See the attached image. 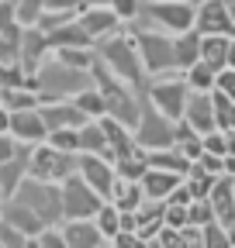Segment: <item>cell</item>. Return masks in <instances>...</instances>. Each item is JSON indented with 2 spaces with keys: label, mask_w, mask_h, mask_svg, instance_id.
<instances>
[{
  "label": "cell",
  "mask_w": 235,
  "mask_h": 248,
  "mask_svg": "<svg viewBox=\"0 0 235 248\" xmlns=\"http://www.w3.org/2000/svg\"><path fill=\"white\" fill-rule=\"evenodd\" d=\"M45 141L52 148H63V152H76L80 155V128H55V131H49Z\"/></svg>",
  "instance_id": "cell-39"
},
{
  "label": "cell",
  "mask_w": 235,
  "mask_h": 248,
  "mask_svg": "<svg viewBox=\"0 0 235 248\" xmlns=\"http://www.w3.org/2000/svg\"><path fill=\"white\" fill-rule=\"evenodd\" d=\"M180 248H204V228L201 224H184L180 228Z\"/></svg>",
  "instance_id": "cell-50"
},
{
  "label": "cell",
  "mask_w": 235,
  "mask_h": 248,
  "mask_svg": "<svg viewBox=\"0 0 235 248\" xmlns=\"http://www.w3.org/2000/svg\"><path fill=\"white\" fill-rule=\"evenodd\" d=\"M180 172H169V169H156V166H149L145 169V176H142V190H145V200H166L176 186H180Z\"/></svg>",
  "instance_id": "cell-21"
},
{
  "label": "cell",
  "mask_w": 235,
  "mask_h": 248,
  "mask_svg": "<svg viewBox=\"0 0 235 248\" xmlns=\"http://www.w3.org/2000/svg\"><path fill=\"white\" fill-rule=\"evenodd\" d=\"M38 110H42V121H45L49 131H55V128H83L86 121H94V117H86L73 100H45Z\"/></svg>",
  "instance_id": "cell-17"
},
{
  "label": "cell",
  "mask_w": 235,
  "mask_h": 248,
  "mask_svg": "<svg viewBox=\"0 0 235 248\" xmlns=\"http://www.w3.org/2000/svg\"><path fill=\"white\" fill-rule=\"evenodd\" d=\"M28 155H32V145H21L14 159L0 162V190L7 193V200L14 197V190L21 186V179L28 176Z\"/></svg>",
  "instance_id": "cell-23"
},
{
  "label": "cell",
  "mask_w": 235,
  "mask_h": 248,
  "mask_svg": "<svg viewBox=\"0 0 235 248\" xmlns=\"http://www.w3.org/2000/svg\"><path fill=\"white\" fill-rule=\"evenodd\" d=\"M145 97H149L169 121H184V110H187V100H190L187 76L180 69L163 73V76H149V83H145Z\"/></svg>",
  "instance_id": "cell-6"
},
{
  "label": "cell",
  "mask_w": 235,
  "mask_h": 248,
  "mask_svg": "<svg viewBox=\"0 0 235 248\" xmlns=\"http://www.w3.org/2000/svg\"><path fill=\"white\" fill-rule=\"evenodd\" d=\"M149 245H156V248H169V245H180V228H173V224H159V231L152 234V241Z\"/></svg>",
  "instance_id": "cell-47"
},
{
  "label": "cell",
  "mask_w": 235,
  "mask_h": 248,
  "mask_svg": "<svg viewBox=\"0 0 235 248\" xmlns=\"http://www.w3.org/2000/svg\"><path fill=\"white\" fill-rule=\"evenodd\" d=\"M17 148H21V141H17L11 131H4V135H0V162L14 159V155H17Z\"/></svg>",
  "instance_id": "cell-53"
},
{
  "label": "cell",
  "mask_w": 235,
  "mask_h": 248,
  "mask_svg": "<svg viewBox=\"0 0 235 248\" xmlns=\"http://www.w3.org/2000/svg\"><path fill=\"white\" fill-rule=\"evenodd\" d=\"M11 24H17L14 0H0V28H11Z\"/></svg>",
  "instance_id": "cell-55"
},
{
  "label": "cell",
  "mask_w": 235,
  "mask_h": 248,
  "mask_svg": "<svg viewBox=\"0 0 235 248\" xmlns=\"http://www.w3.org/2000/svg\"><path fill=\"white\" fill-rule=\"evenodd\" d=\"M215 90H221V93H228V97L235 100V69H232V66H225V69H218V76H215Z\"/></svg>",
  "instance_id": "cell-51"
},
{
  "label": "cell",
  "mask_w": 235,
  "mask_h": 248,
  "mask_svg": "<svg viewBox=\"0 0 235 248\" xmlns=\"http://www.w3.org/2000/svg\"><path fill=\"white\" fill-rule=\"evenodd\" d=\"M135 45L142 55V66L149 76H163L176 69V55H173V35L159 28H135Z\"/></svg>",
  "instance_id": "cell-8"
},
{
  "label": "cell",
  "mask_w": 235,
  "mask_h": 248,
  "mask_svg": "<svg viewBox=\"0 0 235 248\" xmlns=\"http://www.w3.org/2000/svg\"><path fill=\"white\" fill-rule=\"evenodd\" d=\"M145 169H149V162H145L142 148H138V152H132V155H125V159H118V162H114V172L121 176V179H142V176H145Z\"/></svg>",
  "instance_id": "cell-34"
},
{
  "label": "cell",
  "mask_w": 235,
  "mask_h": 248,
  "mask_svg": "<svg viewBox=\"0 0 235 248\" xmlns=\"http://www.w3.org/2000/svg\"><path fill=\"white\" fill-rule=\"evenodd\" d=\"M228 45H232L228 35H201V59L211 62L215 69H225L228 66Z\"/></svg>",
  "instance_id": "cell-28"
},
{
  "label": "cell",
  "mask_w": 235,
  "mask_h": 248,
  "mask_svg": "<svg viewBox=\"0 0 235 248\" xmlns=\"http://www.w3.org/2000/svg\"><path fill=\"white\" fill-rule=\"evenodd\" d=\"M142 155H145V162H149V166H156V169H169V172H180V176H187L190 166H194L176 145H173V148H156V152H142Z\"/></svg>",
  "instance_id": "cell-26"
},
{
  "label": "cell",
  "mask_w": 235,
  "mask_h": 248,
  "mask_svg": "<svg viewBox=\"0 0 235 248\" xmlns=\"http://www.w3.org/2000/svg\"><path fill=\"white\" fill-rule=\"evenodd\" d=\"M204 248H232L228 245V228L221 221H208V224H204Z\"/></svg>",
  "instance_id": "cell-45"
},
{
  "label": "cell",
  "mask_w": 235,
  "mask_h": 248,
  "mask_svg": "<svg viewBox=\"0 0 235 248\" xmlns=\"http://www.w3.org/2000/svg\"><path fill=\"white\" fill-rule=\"evenodd\" d=\"M76 172H80L86 183H90L104 200H111L114 179H118L111 159H104V155H94V152H80V155H76Z\"/></svg>",
  "instance_id": "cell-11"
},
{
  "label": "cell",
  "mask_w": 235,
  "mask_h": 248,
  "mask_svg": "<svg viewBox=\"0 0 235 248\" xmlns=\"http://www.w3.org/2000/svg\"><path fill=\"white\" fill-rule=\"evenodd\" d=\"M225 172L235 176V155H225Z\"/></svg>",
  "instance_id": "cell-58"
},
{
  "label": "cell",
  "mask_w": 235,
  "mask_h": 248,
  "mask_svg": "<svg viewBox=\"0 0 235 248\" xmlns=\"http://www.w3.org/2000/svg\"><path fill=\"white\" fill-rule=\"evenodd\" d=\"M0 104L7 110H28V107H42V93L32 86H14V90H0Z\"/></svg>",
  "instance_id": "cell-29"
},
{
  "label": "cell",
  "mask_w": 235,
  "mask_h": 248,
  "mask_svg": "<svg viewBox=\"0 0 235 248\" xmlns=\"http://www.w3.org/2000/svg\"><path fill=\"white\" fill-rule=\"evenodd\" d=\"M187 186H190V193L194 197H208L211 193V186H215V176L204 169V166H190V172H187Z\"/></svg>",
  "instance_id": "cell-38"
},
{
  "label": "cell",
  "mask_w": 235,
  "mask_h": 248,
  "mask_svg": "<svg viewBox=\"0 0 235 248\" xmlns=\"http://www.w3.org/2000/svg\"><path fill=\"white\" fill-rule=\"evenodd\" d=\"M138 17L149 21V28L169 31V35H184V31H194L197 7L190 0H142Z\"/></svg>",
  "instance_id": "cell-5"
},
{
  "label": "cell",
  "mask_w": 235,
  "mask_h": 248,
  "mask_svg": "<svg viewBox=\"0 0 235 248\" xmlns=\"http://www.w3.org/2000/svg\"><path fill=\"white\" fill-rule=\"evenodd\" d=\"M0 221L14 224V228H17V231H24L28 238H35V234H38V231L45 228V221H42V217H38V214H35L32 207H24L21 200H14V197H11V200L4 203V217H0Z\"/></svg>",
  "instance_id": "cell-22"
},
{
  "label": "cell",
  "mask_w": 235,
  "mask_h": 248,
  "mask_svg": "<svg viewBox=\"0 0 235 248\" xmlns=\"http://www.w3.org/2000/svg\"><path fill=\"white\" fill-rule=\"evenodd\" d=\"M197 166H204V169H208L211 176H218V172H225V155H215V152H201Z\"/></svg>",
  "instance_id": "cell-52"
},
{
  "label": "cell",
  "mask_w": 235,
  "mask_h": 248,
  "mask_svg": "<svg viewBox=\"0 0 235 248\" xmlns=\"http://www.w3.org/2000/svg\"><path fill=\"white\" fill-rule=\"evenodd\" d=\"M86 4H83V0H45V11H83Z\"/></svg>",
  "instance_id": "cell-54"
},
{
  "label": "cell",
  "mask_w": 235,
  "mask_h": 248,
  "mask_svg": "<svg viewBox=\"0 0 235 248\" xmlns=\"http://www.w3.org/2000/svg\"><path fill=\"white\" fill-rule=\"evenodd\" d=\"M14 14L21 28H35L38 17L45 14V0H14Z\"/></svg>",
  "instance_id": "cell-36"
},
{
  "label": "cell",
  "mask_w": 235,
  "mask_h": 248,
  "mask_svg": "<svg viewBox=\"0 0 235 248\" xmlns=\"http://www.w3.org/2000/svg\"><path fill=\"white\" fill-rule=\"evenodd\" d=\"M97 121H101V128H104V138H107L111 162H118V159H125V155L138 152V145H135V131L128 128L125 121H118V117H111V114H101Z\"/></svg>",
  "instance_id": "cell-15"
},
{
  "label": "cell",
  "mask_w": 235,
  "mask_h": 248,
  "mask_svg": "<svg viewBox=\"0 0 235 248\" xmlns=\"http://www.w3.org/2000/svg\"><path fill=\"white\" fill-rule=\"evenodd\" d=\"M59 186H63V214L66 217H97V210L107 203L80 172L66 176Z\"/></svg>",
  "instance_id": "cell-10"
},
{
  "label": "cell",
  "mask_w": 235,
  "mask_h": 248,
  "mask_svg": "<svg viewBox=\"0 0 235 248\" xmlns=\"http://www.w3.org/2000/svg\"><path fill=\"white\" fill-rule=\"evenodd\" d=\"M14 200H21L24 207H32L45 224H63L66 221V214H63V186L59 183L24 176L21 186L14 190Z\"/></svg>",
  "instance_id": "cell-4"
},
{
  "label": "cell",
  "mask_w": 235,
  "mask_h": 248,
  "mask_svg": "<svg viewBox=\"0 0 235 248\" xmlns=\"http://www.w3.org/2000/svg\"><path fill=\"white\" fill-rule=\"evenodd\" d=\"M11 135L21 145H42L49 138V128L42 121L38 107H28V110H11Z\"/></svg>",
  "instance_id": "cell-16"
},
{
  "label": "cell",
  "mask_w": 235,
  "mask_h": 248,
  "mask_svg": "<svg viewBox=\"0 0 235 248\" xmlns=\"http://www.w3.org/2000/svg\"><path fill=\"white\" fill-rule=\"evenodd\" d=\"M225 7H228V14H232V21H235V0H225Z\"/></svg>",
  "instance_id": "cell-61"
},
{
  "label": "cell",
  "mask_w": 235,
  "mask_h": 248,
  "mask_svg": "<svg viewBox=\"0 0 235 248\" xmlns=\"http://www.w3.org/2000/svg\"><path fill=\"white\" fill-rule=\"evenodd\" d=\"M208 221H215V207H211V200L208 197H194L190 203H187V224H208Z\"/></svg>",
  "instance_id": "cell-40"
},
{
  "label": "cell",
  "mask_w": 235,
  "mask_h": 248,
  "mask_svg": "<svg viewBox=\"0 0 235 248\" xmlns=\"http://www.w3.org/2000/svg\"><path fill=\"white\" fill-rule=\"evenodd\" d=\"M201 145H204V152H215V155H228V131L215 128V131H208V135H201Z\"/></svg>",
  "instance_id": "cell-46"
},
{
  "label": "cell",
  "mask_w": 235,
  "mask_h": 248,
  "mask_svg": "<svg viewBox=\"0 0 235 248\" xmlns=\"http://www.w3.org/2000/svg\"><path fill=\"white\" fill-rule=\"evenodd\" d=\"M86 7H111V0H83Z\"/></svg>",
  "instance_id": "cell-59"
},
{
  "label": "cell",
  "mask_w": 235,
  "mask_h": 248,
  "mask_svg": "<svg viewBox=\"0 0 235 248\" xmlns=\"http://www.w3.org/2000/svg\"><path fill=\"white\" fill-rule=\"evenodd\" d=\"M35 79L21 69V62L14 66H0V90H14V86H32Z\"/></svg>",
  "instance_id": "cell-41"
},
{
  "label": "cell",
  "mask_w": 235,
  "mask_h": 248,
  "mask_svg": "<svg viewBox=\"0 0 235 248\" xmlns=\"http://www.w3.org/2000/svg\"><path fill=\"white\" fill-rule=\"evenodd\" d=\"M184 76H187V86L190 90H201V93H211L215 90V76H218V69L211 66V62H204V59H197L190 69H184Z\"/></svg>",
  "instance_id": "cell-32"
},
{
  "label": "cell",
  "mask_w": 235,
  "mask_h": 248,
  "mask_svg": "<svg viewBox=\"0 0 235 248\" xmlns=\"http://www.w3.org/2000/svg\"><path fill=\"white\" fill-rule=\"evenodd\" d=\"M194 28L201 35H228V38H235V21H232L228 7H225V0H201Z\"/></svg>",
  "instance_id": "cell-12"
},
{
  "label": "cell",
  "mask_w": 235,
  "mask_h": 248,
  "mask_svg": "<svg viewBox=\"0 0 235 248\" xmlns=\"http://www.w3.org/2000/svg\"><path fill=\"white\" fill-rule=\"evenodd\" d=\"M208 200H211V207H215V221H221L225 228L235 224V176L218 172Z\"/></svg>",
  "instance_id": "cell-18"
},
{
  "label": "cell",
  "mask_w": 235,
  "mask_h": 248,
  "mask_svg": "<svg viewBox=\"0 0 235 248\" xmlns=\"http://www.w3.org/2000/svg\"><path fill=\"white\" fill-rule=\"evenodd\" d=\"M135 145L142 152L176 145V121H169L149 97H142V114H138V124H135Z\"/></svg>",
  "instance_id": "cell-7"
},
{
  "label": "cell",
  "mask_w": 235,
  "mask_h": 248,
  "mask_svg": "<svg viewBox=\"0 0 235 248\" xmlns=\"http://www.w3.org/2000/svg\"><path fill=\"white\" fill-rule=\"evenodd\" d=\"M111 11L121 17V24L125 21H135L138 11H142V0H111Z\"/></svg>",
  "instance_id": "cell-49"
},
{
  "label": "cell",
  "mask_w": 235,
  "mask_h": 248,
  "mask_svg": "<svg viewBox=\"0 0 235 248\" xmlns=\"http://www.w3.org/2000/svg\"><path fill=\"white\" fill-rule=\"evenodd\" d=\"M73 172H76V152L52 148L49 141L32 145V155H28V176L49 179V183H63Z\"/></svg>",
  "instance_id": "cell-9"
},
{
  "label": "cell",
  "mask_w": 235,
  "mask_h": 248,
  "mask_svg": "<svg viewBox=\"0 0 235 248\" xmlns=\"http://www.w3.org/2000/svg\"><path fill=\"white\" fill-rule=\"evenodd\" d=\"M76 17H80L76 11H45V14L38 17V24H35V28H42V31H45V35H52V31H55V28H63V24H69V21H76Z\"/></svg>",
  "instance_id": "cell-43"
},
{
  "label": "cell",
  "mask_w": 235,
  "mask_h": 248,
  "mask_svg": "<svg viewBox=\"0 0 235 248\" xmlns=\"http://www.w3.org/2000/svg\"><path fill=\"white\" fill-rule=\"evenodd\" d=\"M32 248H66L63 228H59V224H45V228L32 238Z\"/></svg>",
  "instance_id": "cell-42"
},
{
  "label": "cell",
  "mask_w": 235,
  "mask_h": 248,
  "mask_svg": "<svg viewBox=\"0 0 235 248\" xmlns=\"http://www.w3.org/2000/svg\"><path fill=\"white\" fill-rule=\"evenodd\" d=\"M173 55H176V69H190L201 59V31H184V35H173Z\"/></svg>",
  "instance_id": "cell-25"
},
{
  "label": "cell",
  "mask_w": 235,
  "mask_h": 248,
  "mask_svg": "<svg viewBox=\"0 0 235 248\" xmlns=\"http://www.w3.org/2000/svg\"><path fill=\"white\" fill-rule=\"evenodd\" d=\"M52 55V45H49V35L42 28H24L21 35V69L35 79V73L42 69V62Z\"/></svg>",
  "instance_id": "cell-13"
},
{
  "label": "cell",
  "mask_w": 235,
  "mask_h": 248,
  "mask_svg": "<svg viewBox=\"0 0 235 248\" xmlns=\"http://www.w3.org/2000/svg\"><path fill=\"white\" fill-rule=\"evenodd\" d=\"M111 245H118V248H135V245H142V238H138L135 231H118V234L111 238Z\"/></svg>",
  "instance_id": "cell-56"
},
{
  "label": "cell",
  "mask_w": 235,
  "mask_h": 248,
  "mask_svg": "<svg viewBox=\"0 0 235 248\" xmlns=\"http://www.w3.org/2000/svg\"><path fill=\"white\" fill-rule=\"evenodd\" d=\"M63 238H66V248H101V245H107V238L97 228L94 217H66Z\"/></svg>",
  "instance_id": "cell-14"
},
{
  "label": "cell",
  "mask_w": 235,
  "mask_h": 248,
  "mask_svg": "<svg viewBox=\"0 0 235 248\" xmlns=\"http://www.w3.org/2000/svg\"><path fill=\"white\" fill-rule=\"evenodd\" d=\"M94 48H97V59L104 62L118 79L132 83L135 90L149 83V73H145V66H142V55H138V45H135L132 31H114V35L101 38Z\"/></svg>",
  "instance_id": "cell-1"
},
{
  "label": "cell",
  "mask_w": 235,
  "mask_h": 248,
  "mask_svg": "<svg viewBox=\"0 0 235 248\" xmlns=\"http://www.w3.org/2000/svg\"><path fill=\"white\" fill-rule=\"evenodd\" d=\"M228 66L235 69V38H232V45H228Z\"/></svg>",
  "instance_id": "cell-60"
},
{
  "label": "cell",
  "mask_w": 235,
  "mask_h": 248,
  "mask_svg": "<svg viewBox=\"0 0 235 248\" xmlns=\"http://www.w3.org/2000/svg\"><path fill=\"white\" fill-rule=\"evenodd\" d=\"M21 35H24L21 24L0 28V66H14V62H21Z\"/></svg>",
  "instance_id": "cell-31"
},
{
  "label": "cell",
  "mask_w": 235,
  "mask_h": 248,
  "mask_svg": "<svg viewBox=\"0 0 235 248\" xmlns=\"http://www.w3.org/2000/svg\"><path fill=\"white\" fill-rule=\"evenodd\" d=\"M211 97H215V124L221 131H235V100L221 90H211Z\"/></svg>",
  "instance_id": "cell-33"
},
{
  "label": "cell",
  "mask_w": 235,
  "mask_h": 248,
  "mask_svg": "<svg viewBox=\"0 0 235 248\" xmlns=\"http://www.w3.org/2000/svg\"><path fill=\"white\" fill-rule=\"evenodd\" d=\"M80 152H94V155H104V159H111V152H107V138H104V128H101V121H86L83 128H80Z\"/></svg>",
  "instance_id": "cell-30"
},
{
  "label": "cell",
  "mask_w": 235,
  "mask_h": 248,
  "mask_svg": "<svg viewBox=\"0 0 235 248\" xmlns=\"http://www.w3.org/2000/svg\"><path fill=\"white\" fill-rule=\"evenodd\" d=\"M111 203L118 210H138L145 203V190H142V179H114V190H111Z\"/></svg>",
  "instance_id": "cell-24"
},
{
  "label": "cell",
  "mask_w": 235,
  "mask_h": 248,
  "mask_svg": "<svg viewBox=\"0 0 235 248\" xmlns=\"http://www.w3.org/2000/svg\"><path fill=\"white\" fill-rule=\"evenodd\" d=\"M73 104H76L86 117H101V114H104V93H101L97 86H86V90H80L76 97H73Z\"/></svg>",
  "instance_id": "cell-35"
},
{
  "label": "cell",
  "mask_w": 235,
  "mask_h": 248,
  "mask_svg": "<svg viewBox=\"0 0 235 248\" xmlns=\"http://www.w3.org/2000/svg\"><path fill=\"white\" fill-rule=\"evenodd\" d=\"M49 45L52 48H69V45H83V48H94V38L83 31L80 21H69L63 28H55L52 35H49Z\"/></svg>",
  "instance_id": "cell-27"
},
{
  "label": "cell",
  "mask_w": 235,
  "mask_h": 248,
  "mask_svg": "<svg viewBox=\"0 0 235 248\" xmlns=\"http://www.w3.org/2000/svg\"><path fill=\"white\" fill-rule=\"evenodd\" d=\"M94 221H97V228L104 231V238L111 241V238H114L118 231H121V210H118V207H114V203L107 200V203H104V207L97 210V217H94Z\"/></svg>",
  "instance_id": "cell-37"
},
{
  "label": "cell",
  "mask_w": 235,
  "mask_h": 248,
  "mask_svg": "<svg viewBox=\"0 0 235 248\" xmlns=\"http://www.w3.org/2000/svg\"><path fill=\"white\" fill-rule=\"evenodd\" d=\"M4 131H11V110L0 104V135H4Z\"/></svg>",
  "instance_id": "cell-57"
},
{
  "label": "cell",
  "mask_w": 235,
  "mask_h": 248,
  "mask_svg": "<svg viewBox=\"0 0 235 248\" xmlns=\"http://www.w3.org/2000/svg\"><path fill=\"white\" fill-rule=\"evenodd\" d=\"M94 86V76L90 69H76V66H66L59 62L55 55H49L42 62V69L35 73V90L42 93V104L45 100H73L80 90Z\"/></svg>",
  "instance_id": "cell-3"
},
{
  "label": "cell",
  "mask_w": 235,
  "mask_h": 248,
  "mask_svg": "<svg viewBox=\"0 0 235 248\" xmlns=\"http://www.w3.org/2000/svg\"><path fill=\"white\" fill-rule=\"evenodd\" d=\"M90 76H94V86L104 93V114L118 117V121H125L128 128L135 131V124H138V114H142V97H138V90L125 79H118L101 59H94V66H90Z\"/></svg>",
  "instance_id": "cell-2"
},
{
  "label": "cell",
  "mask_w": 235,
  "mask_h": 248,
  "mask_svg": "<svg viewBox=\"0 0 235 248\" xmlns=\"http://www.w3.org/2000/svg\"><path fill=\"white\" fill-rule=\"evenodd\" d=\"M163 221L173 224V228H184V224H187V203H173V200H166V207H163Z\"/></svg>",
  "instance_id": "cell-48"
},
{
  "label": "cell",
  "mask_w": 235,
  "mask_h": 248,
  "mask_svg": "<svg viewBox=\"0 0 235 248\" xmlns=\"http://www.w3.org/2000/svg\"><path fill=\"white\" fill-rule=\"evenodd\" d=\"M76 21L83 24V31H86V35L94 38V45H97L101 38L114 35V31L121 28V17H118V14H114L111 7H83Z\"/></svg>",
  "instance_id": "cell-20"
},
{
  "label": "cell",
  "mask_w": 235,
  "mask_h": 248,
  "mask_svg": "<svg viewBox=\"0 0 235 248\" xmlns=\"http://www.w3.org/2000/svg\"><path fill=\"white\" fill-rule=\"evenodd\" d=\"M4 203H7V193L0 190V217H4Z\"/></svg>",
  "instance_id": "cell-62"
},
{
  "label": "cell",
  "mask_w": 235,
  "mask_h": 248,
  "mask_svg": "<svg viewBox=\"0 0 235 248\" xmlns=\"http://www.w3.org/2000/svg\"><path fill=\"white\" fill-rule=\"evenodd\" d=\"M0 248H32V238L24 231H17L14 224L0 221Z\"/></svg>",
  "instance_id": "cell-44"
},
{
  "label": "cell",
  "mask_w": 235,
  "mask_h": 248,
  "mask_svg": "<svg viewBox=\"0 0 235 248\" xmlns=\"http://www.w3.org/2000/svg\"><path fill=\"white\" fill-rule=\"evenodd\" d=\"M184 121L197 135H208L215 131V97L211 93H201V90H190V100H187V110H184Z\"/></svg>",
  "instance_id": "cell-19"
}]
</instances>
